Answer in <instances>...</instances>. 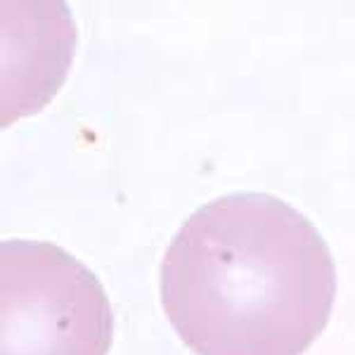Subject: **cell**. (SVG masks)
Masks as SVG:
<instances>
[{
    "label": "cell",
    "instance_id": "obj_2",
    "mask_svg": "<svg viewBox=\"0 0 355 355\" xmlns=\"http://www.w3.org/2000/svg\"><path fill=\"white\" fill-rule=\"evenodd\" d=\"M0 355H110L114 318L88 268L50 242H0Z\"/></svg>",
    "mask_w": 355,
    "mask_h": 355
},
{
    "label": "cell",
    "instance_id": "obj_1",
    "mask_svg": "<svg viewBox=\"0 0 355 355\" xmlns=\"http://www.w3.org/2000/svg\"><path fill=\"white\" fill-rule=\"evenodd\" d=\"M334 299L327 242L272 194L204 204L162 261L166 318L197 355H303L327 327Z\"/></svg>",
    "mask_w": 355,
    "mask_h": 355
}]
</instances>
